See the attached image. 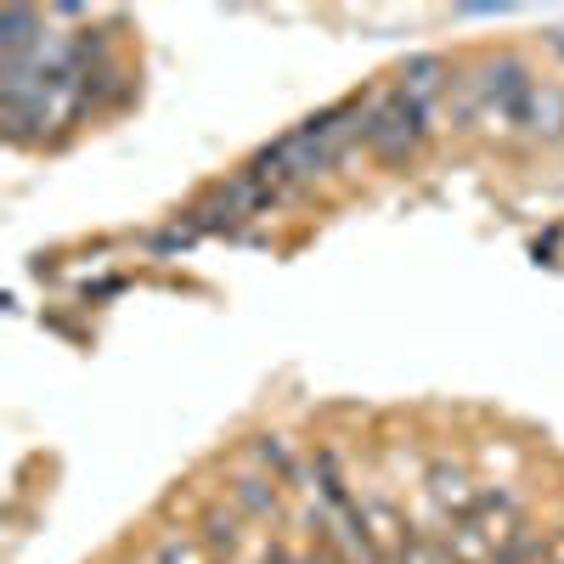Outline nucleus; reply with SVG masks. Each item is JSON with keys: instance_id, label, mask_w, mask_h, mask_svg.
<instances>
[{"instance_id": "1", "label": "nucleus", "mask_w": 564, "mask_h": 564, "mask_svg": "<svg viewBox=\"0 0 564 564\" xmlns=\"http://www.w3.org/2000/svg\"><path fill=\"white\" fill-rule=\"evenodd\" d=\"M430 135V102H417L406 97V90L395 85L390 97L379 102H367V130H361V148L372 159H384V164H401L417 153V141Z\"/></svg>"}, {"instance_id": "2", "label": "nucleus", "mask_w": 564, "mask_h": 564, "mask_svg": "<svg viewBox=\"0 0 564 564\" xmlns=\"http://www.w3.org/2000/svg\"><path fill=\"white\" fill-rule=\"evenodd\" d=\"M198 542H204V553H209V564H220V558H231L243 547V513L238 508H209L204 513V531H198Z\"/></svg>"}, {"instance_id": "3", "label": "nucleus", "mask_w": 564, "mask_h": 564, "mask_svg": "<svg viewBox=\"0 0 564 564\" xmlns=\"http://www.w3.org/2000/svg\"><path fill=\"white\" fill-rule=\"evenodd\" d=\"M231 508H238L243 520H271L282 508V491H276L271 475H243V480H231Z\"/></svg>"}, {"instance_id": "4", "label": "nucleus", "mask_w": 564, "mask_h": 564, "mask_svg": "<svg viewBox=\"0 0 564 564\" xmlns=\"http://www.w3.org/2000/svg\"><path fill=\"white\" fill-rule=\"evenodd\" d=\"M401 90H406V97H417V102L441 97V90H446V63L441 57H412L401 68Z\"/></svg>"}, {"instance_id": "5", "label": "nucleus", "mask_w": 564, "mask_h": 564, "mask_svg": "<svg viewBox=\"0 0 564 564\" xmlns=\"http://www.w3.org/2000/svg\"><path fill=\"white\" fill-rule=\"evenodd\" d=\"M254 463L265 468L271 480H294V468H300V457H294L289 435H260V441H254Z\"/></svg>"}, {"instance_id": "6", "label": "nucleus", "mask_w": 564, "mask_h": 564, "mask_svg": "<svg viewBox=\"0 0 564 564\" xmlns=\"http://www.w3.org/2000/svg\"><path fill=\"white\" fill-rule=\"evenodd\" d=\"M153 564H209V553H204V542H198V536L170 531V536L153 547Z\"/></svg>"}, {"instance_id": "7", "label": "nucleus", "mask_w": 564, "mask_h": 564, "mask_svg": "<svg viewBox=\"0 0 564 564\" xmlns=\"http://www.w3.org/2000/svg\"><path fill=\"white\" fill-rule=\"evenodd\" d=\"M390 564H452L435 542H423V536H406L395 553H390Z\"/></svg>"}, {"instance_id": "8", "label": "nucleus", "mask_w": 564, "mask_h": 564, "mask_svg": "<svg viewBox=\"0 0 564 564\" xmlns=\"http://www.w3.org/2000/svg\"><path fill=\"white\" fill-rule=\"evenodd\" d=\"M300 564H345V558H339L334 547H322V542H316L311 553H300Z\"/></svg>"}, {"instance_id": "9", "label": "nucleus", "mask_w": 564, "mask_h": 564, "mask_svg": "<svg viewBox=\"0 0 564 564\" xmlns=\"http://www.w3.org/2000/svg\"><path fill=\"white\" fill-rule=\"evenodd\" d=\"M553 564H564V542H558V547H553Z\"/></svg>"}]
</instances>
